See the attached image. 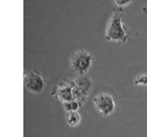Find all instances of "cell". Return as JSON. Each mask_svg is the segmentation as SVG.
Masks as SVG:
<instances>
[{
    "mask_svg": "<svg viewBox=\"0 0 147 137\" xmlns=\"http://www.w3.org/2000/svg\"><path fill=\"white\" fill-rule=\"evenodd\" d=\"M93 102L99 114L103 117H108L112 115L116 108L114 97L107 92H100L93 99Z\"/></svg>",
    "mask_w": 147,
    "mask_h": 137,
    "instance_id": "277c9868",
    "label": "cell"
},
{
    "mask_svg": "<svg viewBox=\"0 0 147 137\" xmlns=\"http://www.w3.org/2000/svg\"><path fill=\"white\" fill-rule=\"evenodd\" d=\"M133 34L136 33L133 32L125 22L124 10L115 8L107 23L106 31H105L106 40L125 43L130 39V36Z\"/></svg>",
    "mask_w": 147,
    "mask_h": 137,
    "instance_id": "6da1fadb",
    "label": "cell"
},
{
    "mask_svg": "<svg viewBox=\"0 0 147 137\" xmlns=\"http://www.w3.org/2000/svg\"><path fill=\"white\" fill-rule=\"evenodd\" d=\"M134 85L136 86L147 87V74H141L134 80Z\"/></svg>",
    "mask_w": 147,
    "mask_h": 137,
    "instance_id": "9c48e42d",
    "label": "cell"
},
{
    "mask_svg": "<svg viewBox=\"0 0 147 137\" xmlns=\"http://www.w3.org/2000/svg\"><path fill=\"white\" fill-rule=\"evenodd\" d=\"M65 121L69 127H77L80 125L82 117L79 112H67L65 115Z\"/></svg>",
    "mask_w": 147,
    "mask_h": 137,
    "instance_id": "52a82bcc",
    "label": "cell"
},
{
    "mask_svg": "<svg viewBox=\"0 0 147 137\" xmlns=\"http://www.w3.org/2000/svg\"><path fill=\"white\" fill-rule=\"evenodd\" d=\"M94 55L84 49H77L69 59V70L77 76H86L94 63Z\"/></svg>",
    "mask_w": 147,
    "mask_h": 137,
    "instance_id": "7a4b0ae2",
    "label": "cell"
},
{
    "mask_svg": "<svg viewBox=\"0 0 147 137\" xmlns=\"http://www.w3.org/2000/svg\"><path fill=\"white\" fill-rule=\"evenodd\" d=\"M142 11H143L144 13H147V6H146V7H143V8H142Z\"/></svg>",
    "mask_w": 147,
    "mask_h": 137,
    "instance_id": "8fae6325",
    "label": "cell"
},
{
    "mask_svg": "<svg viewBox=\"0 0 147 137\" xmlns=\"http://www.w3.org/2000/svg\"><path fill=\"white\" fill-rule=\"evenodd\" d=\"M63 107L65 109V112H78V110L81 108V104L78 102L77 100H71V101H67V102L63 103Z\"/></svg>",
    "mask_w": 147,
    "mask_h": 137,
    "instance_id": "ba28073f",
    "label": "cell"
},
{
    "mask_svg": "<svg viewBox=\"0 0 147 137\" xmlns=\"http://www.w3.org/2000/svg\"><path fill=\"white\" fill-rule=\"evenodd\" d=\"M116 8H120V9H124V7H126L127 5H129L132 0H113Z\"/></svg>",
    "mask_w": 147,
    "mask_h": 137,
    "instance_id": "30bf717a",
    "label": "cell"
},
{
    "mask_svg": "<svg viewBox=\"0 0 147 137\" xmlns=\"http://www.w3.org/2000/svg\"><path fill=\"white\" fill-rule=\"evenodd\" d=\"M73 90L74 98L81 104V106L85 105L89 97L93 92V81L90 77L77 76L73 79Z\"/></svg>",
    "mask_w": 147,
    "mask_h": 137,
    "instance_id": "3957f363",
    "label": "cell"
},
{
    "mask_svg": "<svg viewBox=\"0 0 147 137\" xmlns=\"http://www.w3.org/2000/svg\"><path fill=\"white\" fill-rule=\"evenodd\" d=\"M24 87L27 91L34 94H40L45 87L42 75L36 70H30L24 74Z\"/></svg>",
    "mask_w": 147,
    "mask_h": 137,
    "instance_id": "8992f818",
    "label": "cell"
},
{
    "mask_svg": "<svg viewBox=\"0 0 147 137\" xmlns=\"http://www.w3.org/2000/svg\"><path fill=\"white\" fill-rule=\"evenodd\" d=\"M51 95L57 99L61 104L67 101L74 100V90H73V79L65 78L61 80L51 91Z\"/></svg>",
    "mask_w": 147,
    "mask_h": 137,
    "instance_id": "5b68a950",
    "label": "cell"
}]
</instances>
